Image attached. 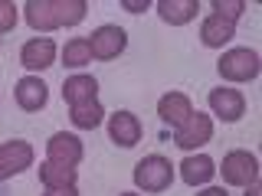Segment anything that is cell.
I'll return each instance as SVG.
<instances>
[{
	"label": "cell",
	"instance_id": "obj_1",
	"mask_svg": "<svg viewBox=\"0 0 262 196\" xmlns=\"http://www.w3.org/2000/svg\"><path fill=\"white\" fill-rule=\"evenodd\" d=\"M89 4L85 0H30L23 7V16L33 30H62L85 20Z\"/></svg>",
	"mask_w": 262,
	"mask_h": 196
},
{
	"label": "cell",
	"instance_id": "obj_2",
	"mask_svg": "<svg viewBox=\"0 0 262 196\" xmlns=\"http://www.w3.org/2000/svg\"><path fill=\"white\" fill-rule=\"evenodd\" d=\"M135 183H138V190H144V193H164L170 183H174V167H170L167 157L151 154V157L138 160V167H135Z\"/></svg>",
	"mask_w": 262,
	"mask_h": 196
},
{
	"label": "cell",
	"instance_id": "obj_3",
	"mask_svg": "<svg viewBox=\"0 0 262 196\" xmlns=\"http://www.w3.org/2000/svg\"><path fill=\"white\" fill-rule=\"evenodd\" d=\"M216 72L226 82H252L259 76V53L256 49H229L216 62Z\"/></svg>",
	"mask_w": 262,
	"mask_h": 196
},
{
	"label": "cell",
	"instance_id": "obj_4",
	"mask_svg": "<svg viewBox=\"0 0 262 196\" xmlns=\"http://www.w3.org/2000/svg\"><path fill=\"white\" fill-rule=\"evenodd\" d=\"M210 137H213V118L207 111H193L190 118L174 131V144L180 151H196V147L210 144Z\"/></svg>",
	"mask_w": 262,
	"mask_h": 196
},
{
	"label": "cell",
	"instance_id": "obj_5",
	"mask_svg": "<svg viewBox=\"0 0 262 196\" xmlns=\"http://www.w3.org/2000/svg\"><path fill=\"white\" fill-rule=\"evenodd\" d=\"M89 49H92V56L102 59V62L118 59L128 49V33L121 27H115V23H105V27H98L92 36H89Z\"/></svg>",
	"mask_w": 262,
	"mask_h": 196
},
{
	"label": "cell",
	"instance_id": "obj_6",
	"mask_svg": "<svg viewBox=\"0 0 262 196\" xmlns=\"http://www.w3.org/2000/svg\"><path fill=\"white\" fill-rule=\"evenodd\" d=\"M220 174H223V180L229 186H249V183H256V177H259V160L252 157L249 151H229L223 157Z\"/></svg>",
	"mask_w": 262,
	"mask_h": 196
},
{
	"label": "cell",
	"instance_id": "obj_7",
	"mask_svg": "<svg viewBox=\"0 0 262 196\" xmlns=\"http://www.w3.org/2000/svg\"><path fill=\"white\" fill-rule=\"evenodd\" d=\"M46 154H49V163H59V167H79L82 154H85V147L76 134H69V131H59V134L49 137L46 144Z\"/></svg>",
	"mask_w": 262,
	"mask_h": 196
},
{
	"label": "cell",
	"instance_id": "obj_8",
	"mask_svg": "<svg viewBox=\"0 0 262 196\" xmlns=\"http://www.w3.org/2000/svg\"><path fill=\"white\" fill-rule=\"evenodd\" d=\"M33 163V147L27 141H7L0 144V180H10L23 174Z\"/></svg>",
	"mask_w": 262,
	"mask_h": 196
},
{
	"label": "cell",
	"instance_id": "obj_9",
	"mask_svg": "<svg viewBox=\"0 0 262 196\" xmlns=\"http://www.w3.org/2000/svg\"><path fill=\"white\" fill-rule=\"evenodd\" d=\"M210 108H213V114L216 118H223V121H229V125H236V121L246 114V98H243V92H236V88H213L210 92Z\"/></svg>",
	"mask_w": 262,
	"mask_h": 196
},
{
	"label": "cell",
	"instance_id": "obj_10",
	"mask_svg": "<svg viewBox=\"0 0 262 196\" xmlns=\"http://www.w3.org/2000/svg\"><path fill=\"white\" fill-rule=\"evenodd\" d=\"M53 59H56V43H53V39H46V36H33V39H27V43L20 46V62L27 65L30 72L49 69Z\"/></svg>",
	"mask_w": 262,
	"mask_h": 196
},
{
	"label": "cell",
	"instance_id": "obj_11",
	"mask_svg": "<svg viewBox=\"0 0 262 196\" xmlns=\"http://www.w3.org/2000/svg\"><path fill=\"white\" fill-rule=\"evenodd\" d=\"M141 121H138V114H131V111H115L112 118H108V137L118 147H135L138 141H141Z\"/></svg>",
	"mask_w": 262,
	"mask_h": 196
},
{
	"label": "cell",
	"instance_id": "obj_12",
	"mask_svg": "<svg viewBox=\"0 0 262 196\" xmlns=\"http://www.w3.org/2000/svg\"><path fill=\"white\" fill-rule=\"evenodd\" d=\"M16 105H20L23 111H39V108H46V102H49V88H46V82L43 79H36V76H27V79H20L16 82Z\"/></svg>",
	"mask_w": 262,
	"mask_h": 196
},
{
	"label": "cell",
	"instance_id": "obj_13",
	"mask_svg": "<svg viewBox=\"0 0 262 196\" xmlns=\"http://www.w3.org/2000/svg\"><path fill=\"white\" fill-rule=\"evenodd\" d=\"M62 98L69 102V108H76V105H85L98 98V82L95 76H85V72H76V76H69L62 82Z\"/></svg>",
	"mask_w": 262,
	"mask_h": 196
},
{
	"label": "cell",
	"instance_id": "obj_14",
	"mask_svg": "<svg viewBox=\"0 0 262 196\" xmlns=\"http://www.w3.org/2000/svg\"><path fill=\"white\" fill-rule=\"evenodd\" d=\"M158 114L164 118V125H170V128H180L187 118L193 114V105H190V98H187L184 92H167L158 102Z\"/></svg>",
	"mask_w": 262,
	"mask_h": 196
},
{
	"label": "cell",
	"instance_id": "obj_15",
	"mask_svg": "<svg viewBox=\"0 0 262 196\" xmlns=\"http://www.w3.org/2000/svg\"><path fill=\"white\" fill-rule=\"evenodd\" d=\"M213 174H216V163H213L207 154H193V157H184V163H180V177H184L187 186L210 183Z\"/></svg>",
	"mask_w": 262,
	"mask_h": 196
},
{
	"label": "cell",
	"instance_id": "obj_16",
	"mask_svg": "<svg viewBox=\"0 0 262 196\" xmlns=\"http://www.w3.org/2000/svg\"><path fill=\"white\" fill-rule=\"evenodd\" d=\"M158 13L170 27H184V23H190L200 13V4L196 0H158Z\"/></svg>",
	"mask_w": 262,
	"mask_h": 196
},
{
	"label": "cell",
	"instance_id": "obj_17",
	"mask_svg": "<svg viewBox=\"0 0 262 196\" xmlns=\"http://www.w3.org/2000/svg\"><path fill=\"white\" fill-rule=\"evenodd\" d=\"M69 121H72L76 128H82V131L98 128V125L105 121L102 102H98V98H92V102H85V105H76V108H69Z\"/></svg>",
	"mask_w": 262,
	"mask_h": 196
},
{
	"label": "cell",
	"instance_id": "obj_18",
	"mask_svg": "<svg viewBox=\"0 0 262 196\" xmlns=\"http://www.w3.org/2000/svg\"><path fill=\"white\" fill-rule=\"evenodd\" d=\"M233 33H236V23H229V20H220V16H207L203 20V30H200V39L207 46H223L226 39H233Z\"/></svg>",
	"mask_w": 262,
	"mask_h": 196
},
{
	"label": "cell",
	"instance_id": "obj_19",
	"mask_svg": "<svg viewBox=\"0 0 262 196\" xmlns=\"http://www.w3.org/2000/svg\"><path fill=\"white\" fill-rule=\"evenodd\" d=\"M39 180L46 183V190H56V186H76V170L46 160L43 167H39Z\"/></svg>",
	"mask_w": 262,
	"mask_h": 196
},
{
	"label": "cell",
	"instance_id": "obj_20",
	"mask_svg": "<svg viewBox=\"0 0 262 196\" xmlns=\"http://www.w3.org/2000/svg\"><path fill=\"white\" fill-rule=\"evenodd\" d=\"M92 59V49H89V39H69L62 49V62L69 65V69H82V65H89Z\"/></svg>",
	"mask_w": 262,
	"mask_h": 196
},
{
	"label": "cell",
	"instance_id": "obj_21",
	"mask_svg": "<svg viewBox=\"0 0 262 196\" xmlns=\"http://www.w3.org/2000/svg\"><path fill=\"white\" fill-rule=\"evenodd\" d=\"M243 10H246V4H243V0H213V16H220V20L236 23Z\"/></svg>",
	"mask_w": 262,
	"mask_h": 196
},
{
	"label": "cell",
	"instance_id": "obj_22",
	"mask_svg": "<svg viewBox=\"0 0 262 196\" xmlns=\"http://www.w3.org/2000/svg\"><path fill=\"white\" fill-rule=\"evenodd\" d=\"M16 20H20V13H16V7L10 4V0H0V33L13 30Z\"/></svg>",
	"mask_w": 262,
	"mask_h": 196
},
{
	"label": "cell",
	"instance_id": "obj_23",
	"mask_svg": "<svg viewBox=\"0 0 262 196\" xmlns=\"http://www.w3.org/2000/svg\"><path fill=\"white\" fill-rule=\"evenodd\" d=\"M121 7H125L128 13H144V10H147V7H151V4H147V0H125V4H121Z\"/></svg>",
	"mask_w": 262,
	"mask_h": 196
},
{
	"label": "cell",
	"instance_id": "obj_24",
	"mask_svg": "<svg viewBox=\"0 0 262 196\" xmlns=\"http://www.w3.org/2000/svg\"><path fill=\"white\" fill-rule=\"evenodd\" d=\"M43 196H79L76 186H56V190H46Z\"/></svg>",
	"mask_w": 262,
	"mask_h": 196
},
{
	"label": "cell",
	"instance_id": "obj_25",
	"mask_svg": "<svg viewBox=\"0 0 262 196\" xmlns=\"http://www.w3.org/2000/svg\"><path fill=\"white\" fill-rule=\"evenodd\" d=\"M196 196H229L226 190H220V186H207V190H200Z\"/></svg>",
	"mask_w": 262,
	"mask_h": 196
},
{
	"label": "cell",
	"instance_id": "obj_26",
	"mask_svg": "<svg viewBox=\"0 0 262 196\" xmlns=\"http://www.w3.org/2000/svg\"><path fill=\"white\" fill-rule=\"evenodd\" d=\"M246 196H262V186L259 183H249V186H246Z\"/></svg>",
	"mask_w": 262,
	"mask_h": 196
},
{
	"label": "cell",
	"instance_id": "obj_27",
	"mask_svg": "<svg viewBox=\"0 0 262 196\" xmlns=\"http://www.w3.org/2000/svg\"><path fill=\"white\" fill-rule=\"evenodd\" d=\"M121 196H138V193H121Z\"/></svg>",
	"mask_w": 262,
	"mask_h": 196
},
{
	"label": "cell",
	"instance_id": "obj_28",
	"mask_svg": "<svg viewBox=\"0 0 262 196\" xmlns=\"http://www.w3.org/2000/svg\"><path fill=\"white\" fill-rule=\"evenodd\" d=\"M0 43H4V39H0Z\"/></svg>",
	"mask_w": 262,
	"mask_h": 196
}]
</instances>
